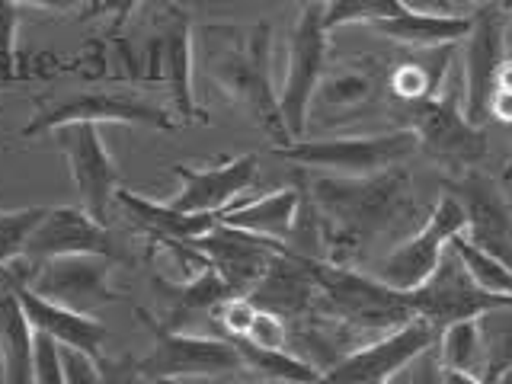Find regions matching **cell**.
Listing matches in <instances>:
<instances>
[{
  "label": "cell",
  "mask_w": 512,
  "mask_h": 384,
  "mask_svg": "<svg viewBox=\"0 0 512 384\" xmlns=\"http://www.w3.org/2000/svg\"><path fill=\"white\" fill-rule=\"evenodd\" d=\"M298 183L308 196L327 263H359L372 244L391 234L400 221L416 215L413 176L407 167H391L372 176H314Z\"/></svg>",
  "instance_id": "1"
},
{
  "label": "cell",
  "mask_w": 512,
  "mask_h": 384,
  "mask_svg": "<svg viewBox=\"0 0 512 384\" xmlns=\"http://www.w3.org/2000/svg\"><path fill=\"white\" fill-rule=\"evenodd\" d=\"M205 39V74L208 80L266 132L276 148H288L292 135L282 122L279 90L272 80V29L266 20L253 26L205 23L199 29Z\"/></svg>",
  "instance_id": "2"
},
{
  "label": "cell",
  "mask_w": 512,
  "mask_h": 384,
  "mask_svg": "<svg viewBox=\"0 0 512 384\" xmlns=\"http://www.w3.org/2000/svg\"><path fill=\"white\" fill-rule=\"evenodd\" d=\"M304 269L314 282V314L340 320L359 333H394L416 320L407 292H394L381 279L336 266L327 260L301 256Z\"/></svg>",
  "instance_id": "3"
},
{
  "label": "cell",
  "mask_w": 512,
  "mask_h": 384,
  "mask_svg": "<svg viewBox=\"0 0 512 384\" xmlns=\"http://www.w3.org/2000/svg\"><path fill=\"white\" fill-rule=\"evenodd\" d=\"M464 77L452 71L442 96L426 103H397L407 116V132L416 138L420 151H426L445 176H461L468 170H480L487 157V132L471 125L461 112Z\"/></svg>",
  "instance_id": "4"
},
{
  "label": "cell",
  "mask_w": 512,
  "mask_h": 384,
  "mask_svg": "<svg viewBox=\"0 0 512 384\" xmlns=\"http://www.w3.org/2000/svg\"><path fill=\"white\" fill-rule=\"evenodd\" d=\"M138 324L151 336V352L138 359V375L148 381H183V378H234L244 375L237 343L224 336H199L170 330L154 311L132 304Z\"/></svg>",
  "instance_id": "5"
},
{
  "label": "cell",
  "mask_w": 512,
  "mask_h": 384,
  "mask_svg": "<svg viewBox=\"0 0 512 384\" xmlns=\"http://www.w3.org/2000/svg\"><path fill=\"white\" fill-rule=\"evenodd\" d=\"M32 103H36V116L20 128L23 138L52 135L64 125H144L157 132L180 128L170 109L122 90H74L64 96H36Z\"/></svg>",
  "instance_id": "6"
},
{
  "label": "cell",
  "mask_w": 512,
  "mask_h": 384,
  "mask_svg": "<svg viewBox=\"0 0 512 384\" xmlns=\"http://www.w3.org/2000/svg\"><path fill=\"white\" fill-rule=\"evenodd\" d=\"M420 144L407 128L381 135H349V138H301L288 148H272L269 154L304 170H327L333 176H372L391 167H404Z\"/></svg>",
  "instance_id": "7"
},
{
  "label": "cell",
  "mask_w": 512,
  "mask_h": 384,
  "mask_svg": "<svg viewBox=\"0 0 512 384\" xmlns=\"http://www.w3.org/2000/svg\"><path fill=\"white\" fill-rule=\"evenodd\" d=\"M330 52V32L324 29V4H304L298 10V20L288 39V64H285V84L279 90L282 122L292 141H301L311 122V100L327 71Z\"/></svg>",
  "instance_id": "8"
},
{
  "label": "cell",
  "mask_w": 512,
  "mask_h": 384,
  "mask_svg": "<svg viewBox=\"0 0 512 384\" xmlns=\"http://www.w3.org/2000/svg\"><path fill=\"white\" fill-rule=\"evenodd\" d=\"M407 298H410L416 320L429 324L436 336H442L448 327L464 324V320H477L487 311L512 304V298L484 292V288L468 276V269H464V263L458 260V253L452 247L442 253L436 272H432L416 292H407Z\"/></svg>",
  "instance_id": "9"
},
{
  "label": "cell",
  "mask_w": 512,
  "mask_h": 384,
  "mask_svg": "<svg viewBox=\"0 0 512 384\" xmlns=\"http://www.w3.org/2000/svg\"><path fill=\"white\" fill-rule=\"evenodd\" d=\"M509 55V4H477L471 10V32L464 36V119L484 128L487 106L496 90V71Z\"/></svg>",
  "instance_id": "10"
},
{
  "label": "cell",
  "mask_w": 512,
  "mask_h": 384,
  "mask_svg": "<svg viewBox=\"0 0 512 384\" xmlns=\"http://www.w3.org/2000/svg\"><path fill=\"white\" fill-rule=\"evenodd\" d=\"M468 228V218H464V208L442 192L432 215L423 221V228L413 237L400 240V244L384 256L375 279H381L394 292H416L432 272H436L442 253L452 244V237L464 234Z\"/></svg>",
  "instance_id": "11"
},
{
  "label": "cell",
  "mask_w": 512,
  "mask_h": 384,
  "mask_svg": "<svg viewBox=\"0 0 512 384\" xmlns=\"http://www.w3.org/2000/svg\"><path fill=\"white\" fill-rule=\"evenodd\" d=\"M388 68L375 55H359L324 71L311 100V116L320 125H349L372 116L388 93Z\"/></svg>",
  "instance_id": "12"
},
{
  "label": "cell",
  "mask_w": 512,
  "mask_h": 384,
  "mask_svg": "<svg viewBox=\"0 0 512 384\" xmlns=\"http://www.w3.org/2000/svg\"><path fill=\"white\" fill-rule=\"evenodd\" d=\"M55 144L71 167V180L80 196V208L96 221L109 228L112 208H116V189H119V170L112 164L109 148L103 141L100 125H64L58 128Z\"/></svg>",
  "instance_id": "13"
},
{
  "label": "cell",
  "mask_w": 512,
  "mask_h": 384,
  "mask_svg": "<svg viewBox=\"0 0 512 384\" xmlns=\"http://www.w3.org/2000/svg\"><path fill=\"white\" fill-rule=\"evenodd\" d=\"M442 189L464 208V237L512 269V202L500 183L484 170H468L461 176H442Z\"/></svg>",
  "instance_id": "14"
},
{
  "label": "cell",
  "mask_w": 512,
  "mask_h": 384,
  "mask_svg": "<svg viewBox=\"0 0 512 384\" xmlns=\"http://www.w3.org/2000/svg\"><path fill=\"white\" fill-rule=\"evenodd\" d=\"M112 269H116V260H106V256H61V260L39 266L29 288L58 308L93 317V311L122 301V295L112 288Z\"/></svg>",
  "instance_id": "15"
},
{
  "label": "cell",
  "mask_w": 512,
  "mask_h": 384,
  "mask_svg": "<svg viewBox=\"0 0 512 384\" xmlns=\"http://www.w3.org/2000/svg\"><path fill=\"white\" fill-rule=\"evenodd\" d=\"M439 336L429 324L413 320L394 333H384L378 340H368L356 352H349L343 362H336L330 372L320 378V384H388L394 375L420 359L426 349H436Z\"/></svg>",
  "instance_id": "16"
},
{
  "label": "cell",
  "mask_w": 512,
  "mask_h": 384,
  "mask_svg": "<svg viewBox=\"0 0 512 384\" xmlns=\"http://www.w3.org/2000/svg\"><path fill=\"white\" fill-rule=\"evenodd\" d=\"M164 10L167 13H160L154 23L151 58L160 64V80L170 90V112L180 125H208V112L196 103V90H192V55H196L192 20L183 7L170 4Z\"/></svg>",
  "instance_id": "17"
},
{
  "label": "cell",
  "mask_w": 512,
  "mask_h": 384,
  "mask_svg": "<svg viewBox=\"0 0 512 384\" xmlns=\"http://www.w3.org/2000/svg\"><path fill=\"white\" fill-rule=\"evenodd\" d=\"M61 256H106V260L116 263L122 260L116 234L96 224L80 205L48 208L36 234L29 237L23 260L32 269H39L52 260H61Z\"/></svg>",
  "instance_id": "18"
},
{
  "label": "cell",
  "mask_w": 512,
  "mask_h": 384,
  "mask_svg": "<svg viewBox=\"0 0 512 384\" xmlns=\"http://www.w3.org/2000/svg\"><path fill=\"white\" fill-rule=\"evenodd\" d=\"M260 157L256 154H240V157H224L218 164L196 170L189 164H173V176L180 180V192L170 199V208L183 215H224L237 196L256 183V170Z\"/></svg>",
  "instance_id": "19"
},
{
  "label": "cell",
  "mask_w": 512,
  "mask_h": 384,
  "mask_svg": "<svg viewBox=\"0 0 512 384\" xmlns=\"http://www.w3.org/2000/svg\"><path fill=\"white\" fill-rule=\"evenodd\" d=\"M10 272V282H13V295L20 301V308L29 320V327L36 333L52 336V340L64 349H77L84 356L103 359V343H106V327L100 324L96 317H84V314H74L68 308H58V304L39 298L36 292L29 288L36 269H32L26 260H16L13 266H7Z\"/></svg>",
  "instance_id": "20"
},
{
  "label": "cell",
  "mask_w": 512,
  "mask_h": 384,
  "mask_svg": "<svg viewBox=\"0 0 512 384\" xmlns=\"http://www.w3.org/2000/svg\"><path fill=\"white\" fill-rule=\"evenodd\" d=\"M192 247L205 256L208 266L218 272L234 295L250 298V292L260 285V279L269 272L272 260H276L285 244L282 240L256 237V234H244V231L224 228V224H215V228L205 237H199Z\"/></svg>",
  "instance_id": "21"
},
{
  "label": "cell",
  "mask_w": 512,
  "mask_h": 384,
  "mask_svg": "<svg viewBox=\"0 0 512 384\" xmlns=\"http://www.w3.org/2000/svg\"><path fill=\"white\" fill-rule=\"evenodd\" d=\"M116 208L148 244H196L218 224V215H183L170 202L144 199L125 186L116 189Z\"/></svg>",
  "instance_id": "22"
},
{
  "label": "cell",
  "mask_w": 512,
  "mask_h": 384,
  "mask_svg": "<svg viewBox=\"0 0 512 384\" xmlns=\"http://www.w3.org/2000/svg\"><path fill=\"white\" fill-rule=\"evenodd\" d=\"M250 301L260 311H269L288 324H298V320L314 314V282L304 269L301 253L282 247L279 256L272 260L269 272L260 279V285L250 292Z\"/></svg>",
  "instance_id": "23"
},
{
  "label": "cell",
  "mask_w": 512,
  "mask_h": 384,
  "mask_svg": "<svg viewBox=\"0 0 512 384\" xmlns=\"http://www.w3.org/2000/svg\"><path fill=\"white\" fill-rule=\"evenodd\" d=\"M0 372L4 384H36V330L13 295L7 269H0Z\"/></svg>",
  "instance_id": "24"
},
{
  "label": "cell",
  "mask_w": 512,
  "mask_h": 384,
  "mask_svg": "<svg viewBox=\"0 0 512 384\" xmlns=\"http://www.w3.org/2000/svg\"><path fill=\"white\" fill-rule=\"evenodd\" d=\"M372 29L397 45H407L410 52H423V48L458 45L471 32V13H426L404 4L397 16L375 23Z\"/></svg>",
  "instance_id": "25"
},
{
  "label": "cell",
  "mask_w": 512,
  "mask_h": 384,
  "mask_svg": "<svg viewBox=\"0 0 512 384\" xmlns=\"http://www.w3.org/2000/svg\"><path fill=\"white\" fill-rule=\"evenodd\" d=\"M458 45L442 48H423V52H410V58L397 61V68L388 74V93L397 103H426L442 96L448 77L455 71Z\"/></svg>",
  "instance_id": "26"
},
{
  "label": "cell",
  "mask_w": 512,
  "mask_h": 384,
  "mask_svg": "<svg viewBox=\"0 0 512 384\" xmlns=\"http://www.w3.org/2000/svg\"><path fill=\"white\" fill-rule=\"evenodd\" d=\"M298 212H301V192L298 189H276L263 199L231 205L228 212L218 215V224L288 244V237H292V231H295Z\"/></svg>",
  "instance_id": "27"
},
{
  "label": "cell",
  "mask_w": 512,
  "mask_h": 384,
  "mask_svg": "<svg viewBox=\"0 0 512 384\" xmlns=\"http://www.w3.org/2000/svg\"><path fill=\"white\" fill-rule=\"evenodd\" d=\"M154 285L160 288V295H164V301H167V311L160 320H164L170 330L180 327V320H189L196 314L212 317V311L218 308L221 301L234 298V292L224 285V279L218 276L215 269H205L196 282H186V285H176V282L154 276Z\"/></svg>",
  "instance_id": "28"
},
{
  "label": "cell",
  "mask_w": 512,
  "mask_h": 384,
  "mask_svg": "<svg viewBox=\"0 0 512 384\" xmlns=\"http://www.w3.org/2000/svg\"><path fill=\"white\" fill-rule=\"evenodd\" d=\"M240 359H244V372L260 378V381H272V384H320L317 368L295 356L288 349H260L250 343H237Z\"/></svg>",
  "instance_id": "29"
},
{
  "label": "cell",
  "mask_w": 512,
  "mask_h": 384,
  "mask_svg": "<svg viewBox=\"0 0 512 384\" xmlns=\"http://www.w3.org/2000/svg\"><path fill=\"white\" fill-rule=\"evenodd\" d=\"M436 352H439L442 368H452V372L487 381V346H484V333H480L477 320H464V324L448 327L439 336Z\"/></svg>",
  "instance_id": "30"
},
{
  "label": "cell",
  "mask_w": 512,
  "mask_h": 384,
  "mask_svg": "<svg viewBox=\"0 0 512 384\" xmlns=\"http://www.w3.org/2000/svg\"><path fill=\"white\" fill-rule=\"evenodd\" d=\"M448 247L458 253V260L464 263V269H468V276L484 288V292L500 295V298H512V269L506 263H500L496 256H490L484 250H477L464 234L452 237V244Z\"/></svg>",
  "instance_id": "31"
},
{
  "label": "cell",
  "mask_w": 512,
  "mask_h": 384,
  "mask_svg": "<svg viewBox=\"0 0 512 384\" xmlns=\"http://www.w3.org/2000/svg\"><path fill=\"white\" fill-rule=\"evenodd\" d=\"M487 346V384H496L512 368V304L477 317Z\"/></svg>",
  "instance_id": "32"
},
{
  "label": "cell",
  "mask_w": 512,
  "mask_h": 384,
  "mask_svg": "<svg viewBox=\"0 0 512 384\" xmlns=\"http://www.w3.org/2000/svg\"><path fill=\"white\" fill-rule=\"evenodd\" d=\"M45 215H48V208H42V205L0 212V269H7L16 260H23L29 237L36 234V228L42 224Z\"/></svg>",
  "instance_id": "33"
},
{
  "label": "cell",
  "mask_w": 512,
  "mask_h": 384,
  "mask_svg": "<svg viewBox=\"0 0 512 384\" xmlns=\"http://www.w3.org/2000/svg\"><path fill=\"white\" fill-rule=\"evenodd\" d=\"M400 10H404V0H333V4H324V29L333 32L352 23L375 26L381 20H391Z\"/></svg>",
  "instance_id": "34"
},
{
  "label": "cell",
  "mask_w": 512,
  "mask_h": 384,
  "mask_svg": "<svg viewBox=\"0 0 512 384\" xmlns=\"http://www.w3.org/2000/svg\"><path fill=\"white\" fill-rule=\"evenodd\" d=\"M20 4L0 0V84L23 80L20 55H16V29H20Z\"/></svg>",
  "instance_id": "35"
},
{
  "label": "cell",
  "mask_w": 512,
  "mask_h": 384,
  "mask_svg": "<svg viewBox=\"0 0 512 384\" xmlns=\"http://www.w3.org/2000/svg\"><path fill=\"white\" fill-rule=\"evenodd\" d=\"M253 320H256V304L250 298H240V295L221 301L212 311V324L224 333V340H231V343L247 340Z\"/></svg>",
  "instance_id": "36"
},
{
  "label": "cell",
  "mask_w": 512,
  "mask_h": 384,
  "mask_svg": "<svg viewBox=\"0 0 512 384\" xmlns=\"http://www.w3.org/2000/svg\"><path fill=\"white\" fill-rule=\"evenodd\" d=\"M240 343H250V346H260V349H288V327H285L282 317L256 308L253 327L247 333V340H240Z\"/></svg>",
  "instance_id": "37"
},
{
  "label": "cell",
  "mask_w": 512,
  "mask_h": 384,
  "mask_svg": "<svg viewBox=\"0 0 512 384\" xmlns=\"http://www.w3.org/2000/svg\"><path fill=\"white\" fill-rule=\"evenodd\" d=\"M36 384H64L61 346L45 333H36Z\"/></svg>",
  "instance_id": "38"
},
{
  "label": "cell",
  "mask_w": 512,
  "mask_h": 384,
  "mask_svg": "<svg viewBox=\"0 0 512 384\" xmlns=\"http://www.w3.org/2000/svg\"><path fill=\"white\" fill-rule=\"evenodd\" d=\"M61 368H64V384H103L100 362L77 349L61 346Z\"/></svg>",
  "instance_id": "39"
},
{
  "label": "cell",
  "mask_w": 512,
  "mask_h": 384,
  "mask_svg": "<svg viewBox=\"0 0 512 384\" xmlns=\"http://www.w3.org/2000/svg\"><path fill=\"white\" fill-rule=\"evenodd\" d=\"M407 384H442V362L436 349H426L407 365Z\"/></svg>",
  "instance_id": "40"
},
{
  "label": "cell",
  "mask_w": 512,
  "mask_h": 384,
  "mask_svg": "<svg viewBox=\"0 0 512 384\" xmlns=\"http://www.w3.org/2000/svg\"><path fill=\"white\" fill-rule=\"evenodd\" d=\"M487 119L512 125V90H493L490 106H487Z\"/></svg>",
  "instance_id": "41"
},
{
  "label": "cell",
  "mask_w": 512,
  "mask_h": 384,
  "mask_svg": "<svg viewBox=\"0 0 512 384\" xmlns=\"http://www.w3.org/2000/svg\"><path fill=\"white\" fill-rule=\"evenodd\" d=\"M496 90H512V55H506L500 71H496Z\"/></svg>",
  "instance_id": "42"
},
{
  "label": "cell",
  "mask_w": 512,
  "mask_h": 384,
  "mask_svg": "<svg viewBox=\"0 0 512 384\" xmlns=\"http://www.w3.org/2000/svg\"><path fill=\"white\" fill-rule=\"evenodd\" d=\"M442 384H487V381L471 378V375H461V372H452V368H442Z\"/></svg>",
  "instance_id": "43"
},
{
  "label": "cell",
  "mask_w": 512,
  "mask_h": 384,
  "mask_svg": "<svg viewBox=\"0 0 512 384\" xmlns=\"http://www.w3.org/2000/svg\"><path fill=\"white\" fill-rule=\"evenodd\" d=\"M503 180H506V183L512 180V157H509V164H506V170H503Z\"/></svg>",
  "instance_id": "44"
},
{
  "label": "cell",
  "mask_w": 512,
  "mask_h": 384,
  "mask_svg": "<svg viewBox=\"0 0 512 384\" xmlns=\"http://www.w3.org/2000/svg\"><path fill=\"white\" fill-rule=\"evenodd\" d=\"M496 384H512V368H509V372H506V375H503L500 381H496Z\"/></svg>",
  "instance_id": "45"
},
{
  "label": "cell",
  "mask_w": 512,
  "mask_h": 384,
  "mask_svg": "<svg viewBox=\"0 0 512 384\" xmlns=\"http://www.w3.org/2000/svg\"><path fill=\"white\" fill-rule=\"evenodd\" d=\"M509 42H512V4H509Z\"/></svg>",
  "instance_id": "46"
},
{
  "label": "cell",
  "mask_w": 512,
  "mask_h": 384,
  "mask_svg": "<svg viewBox=\"0 0 512 384\" xmlns=\"http://www.w3.org/2000/svg\"><path fill=\"white\" fill-rule=\"evenodd\" d=\"M154 384H180V381H154Z\"/></svg>",
  "instance_id": "47"
},
{
  "label": "cell",
  "mask_w": 512,
  "mask_h": 384,
  "mask_svg": "<svg viewBox=\"0 0 512 384\" xmlns=\"http://www.w3.org/2000/svg\"><path fill=\"white\" fill-rule=\"evenodd\" d=\"M509 55H512V48H509Z\"/></svg>",
  "instance_id": "48"
}]
</instances>
